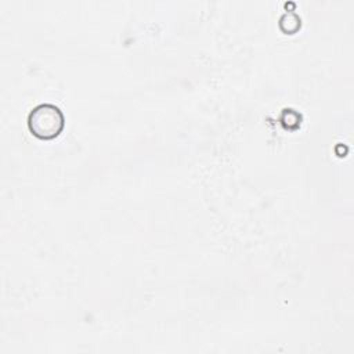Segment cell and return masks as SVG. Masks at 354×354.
I'll use <instances>...</instances> for the list:
<instances>
[{
	"instance_id": "6da1fadb",
	"label": "cell",
	"mask_w": 354,
	"mask_h": 354,
	"mask_svg": "<svg viewBox=\"0 0 354 354\" xmlns=\"http://www.w3.org/2000/svg\"><path fill=\"white\" fill-rule=\"evenodd\" d=\"M65 127V116L54 104H39L28 115V129L39 140H53Z\"/></svg>"
}]
</instances>
